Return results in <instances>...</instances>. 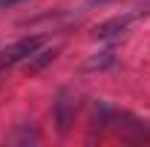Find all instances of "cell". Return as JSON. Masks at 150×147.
Segmentation results:
<instances>
[{
  "instance_id": "cell-2",
  "label": "cell",
  "mask_w": 150,
  "mask_h": 147,
  "mask_svg": "<svg viewBox=\"0 0 150 147\" xmlns=\"http://www.w3.org/2000/svg\"><path fill=\"white\" fill-rule=\"evenodd\" d=\"M142 12H130V15H118V18H110L104 20V23H98L93 29V35L98 37V40H112V37H121L127 29H130V23L136 18H139Z\"/></svg>"
},
{
  "instance_id": "cell-5",
  "label": "cell",
  "mask_w": 150,
  "mask_h": 147,
  "mask_svg": "<svg viewBox=\"0 0 150 147\" xmlns=\"http://www.w3.org/2000/svg\"><path fill=\"white\" fill-rule=\"evenodd\" d=\"M115 64V52H98L95 58H90L87 61V72H93V69H107V66H112Z\"/></svg>"
},
{
  "instance_id": "cell-3",
  "label": "cell",
  "mask_w": 150,
  "mask_h": 147,
  "mask_svg": "<svg viewBox=\"0 0 150 147\" xmlns=\"http://www.w3.org/2000/svg\"><path fill=\"white\" fill-rule=\"evenodd\" d=\"M72 118H75V101L69 90H61L58 92V101H55V124H58V133L67 136L69 127H72Z\"/></svg>"
},
{
  "instance_id": "cell-1",
  "label": "cell",
  "mask_w": 150,
  "mask_h": 147,
  "mask_svg": "<svg viewBox=\"0 0 150 147\" xmlns=\"http://www.w3.org/2000/svg\"><path fill=\"white\" fill-rule=\"evenodd\" d=\"M40 46H43V37H23V40H15V43L3 46V49H0V72H6V69L23 64V61L32 55V52H38Z\"/></svg>"
},
{
  "instance_id": "cell-4",
  "label": "cell",
  "mask_w": 150,
  "mask_h": 147,
  "mask_svg": "<svg viewBox=\"0 0 150 147\" xmlns=\"http://www.w3.org/2000/svg\"><path fill=\"white\" fill-rule=\"evenodd\" d=\"M55 58H58V49H55V46H40L38 52H32V55L23 61V66H26V72H29V75H38V72H43Z\"/></svg>"
},
{
  "instance_id": "cell-6",
  "label": "cell",
  "mask_w": 150,
  "mask_h": 147,
  "mask_svg": "<svg viewBox=\"0 0 150 147\" xmlns=\"http://www.w3.org/2000/svg\"><path fill=\"white\" fill-rule=\"evenodd\" d=\"M18 3H29V0H0V9H9V6H18Z\"/></svg>"
}]
</instances>
